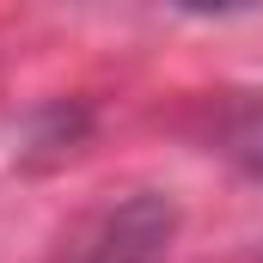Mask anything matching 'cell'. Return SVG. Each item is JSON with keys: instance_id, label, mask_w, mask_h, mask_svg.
Segmentation results:
<instances>
[{"instance_id": "cell-1", "label": "cell", "mask_w": 263, "mask_h": 263, "mask_svg": "<svg viewBox=\"0 0 263 263\" xmlns=\"http://www.w3.org/2000/svg\"><path fill=\"white\" fill-rule=\"evenodd\" d=\"M172 239V208H159L153 196L123 202L110 214H98L92 239L73 245V263H153Z\"/></svg>"}, {"instance_id": "cell-2", "label": "cell", "mask_w": 263, "mask_h": 263, "mask_svg": "<svg viewBox=\"0 0 263 263\" xmlns=\"http://www.w3.org/2000/svg\"><path fill=\"white\" fill-rule=\"evenodd\" d=\"M233 153H239L251 172H263V110L239 117V129H233Z\"/></svg>"}]
</instances>
